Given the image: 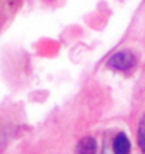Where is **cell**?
Wrapping results in <instances>:
<instances>
[{
  "label": "cell",
  "instance_id": "cell-4",
  "mask_svg": "<svg viewBox=\"0 0 145 154\" xmlns=\"http://www.w3.org/2000/svg\"><path fill=\"white\" fill-rule=\"evenodd\" d=\"M77 154H95L96 153V141L93 138H83L79 141L76 147Z\"/></svg>",
  "mask_w": 145,
  "mask_h": 154
},
{
  "label": "cell",
  "instance_id": "cell-3",
  "mask_svg": "<svg viewBox=\"0 0 145 154\" xmlns=\"http://www.w3.org/2000/svg\"><path fill=\"white\" fill-rule=\"evenodd\" d=\"M104 150H110V154H130L132 144L125 132H116L111 136L105 138V147Z\"/></svg>",
  "mask_w": 145,
  "mask_h": 154
},
{
  "label": "cell",
  "instance_id": "cell-2",
  "mask_svg": "<svg viewBox=\"0 0 145 154\" xmlns=\"http://www.w3.org/2000/svg\"><path fill=\"white\" fill-rule=\"evenodd\" d=\"M21 8L22 0H0V34L11 27Z\"/></svg>",
  "mask_w": 145,
  "mask_h": 154
},
{
  "label": "cell",
  "instance_id": "cell-1",
  "mask_svg": "<svg viewBox=\"0 0 145 154\" xmlns=\"http://www.w3.org/2000/svg\"><path fill=\"white\" fill-rule=\"evenodd\" d=\"M136 64H138V58L129 49H123V51H119V52L113 54L107 61L108 68L114 70V71H122V73L133 70L136 67Z\"/></svg>",
  "mask_w": 145,
  "mask_h": 154
},
{
  "label": "cell",
  "instance_id": "cell-5",
  "mask_svg": "<svg viewBox=\"0 0 145 154\" xmlns=\"http://www.w3.org/2000/svg\"><path fill=\"white\" fill-rule=\"evenodd\" d=\"M138 147L141 153L145 154V114L142 116L139 126H138Z\"/></svg>",
  "mask_w": 145,
  "mask_h": 154
}]
</instances>
